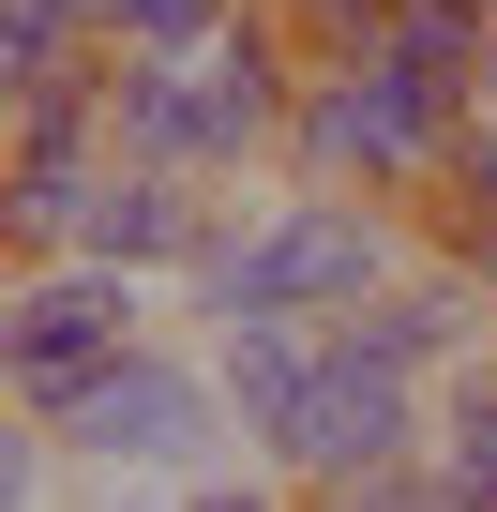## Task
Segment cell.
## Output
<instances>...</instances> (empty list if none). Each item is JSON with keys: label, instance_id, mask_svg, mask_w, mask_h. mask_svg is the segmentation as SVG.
I'll use <instances>...</instances> for the list:
<instances>
[{"label": "cell", "instance_id": "obj_8", "mask_svg": "<svg viewBox=\"0 0 497 512\" xmlns=\"http://www.w3.org/2000/svg\"><path fill=\"white\" fill-rule=\"evenodd\" d=\"M241 16V0H106V46H151V61H181V46H211Z\"/></svg>", "mask_w": 497, "mask_h": 512}, {"label": "cell", "instance_id": "obj_5", "mask_svg": "<svg viewBox=\"0 0 497 512\" xmlns=\"http://www.w3.org/2000/svg\"><path fill=\"white\" fill-rule=\"evenodd\" d=\"M317 347H332V317H241V332H211V362H226V407H241V452H302V407H317Z\"/></svg>", "mask_w": 497, "mask_h": 512}, {"label": "cell", "instance_id": "obj_7", "mask_svg": "<svg viewBox=\"0 0 497 512\" xmlns=\"http://www.w3.org/2000/svg\"><path fill=\"white\" fill-rule=\"evenodd\" d=\"M181 512H317V482H287L272 452H226V467L181 482Z\"/></svg>", "mask_w": 497, "mask_h": 512}, {"label": "cell", "instance_id": "obj_10", "mask_svg": "<svg viewBox=\"0 0 497 512\" xmlns=\"http://www.w3.org/2000/svg\"><path fill=\"white\" fill-rule=\"evenodd\" d=\"M392 16H407V0H287V31H302L317 61H332V46H377Z\"/></svg>", "mask_w": 497, "mask_h": 512}, {"label": "cell", "instance_id": "obj_2", "mask_svg": "<svg viewBox=\"0 0 497 512\" xmlns=\"http://www.w3.org/2000/svg\"><path fill=\"white\" fill-rule=\"evenodd\" d=\"M61 422V452H76V482H196V467H226L241 452V407H226V362H211V332L181 347V332H151L136 362H106L76 407H46Z\"/></svg>", "mask_w": 497, "mask_h": 512}, {"label": "cell", "instance_id": "obj_6", "mask_svg": "<svg viewBox=\"0 0 497 512\" xmlns=\"http://www.w3.org/2000/svg\"><path fill=\"white\" fill-rule=\"evenodd\" d=\"M422 467H437L467 512H497V347L437 377V437H422Z\"/></svg>", "mask_w": 497, "mask_h": 512}, {"label": "cell", "instance_id": "obj_14", "mask_svg": "<svg viewBox=\"0 0 497 512\" xmlns=\"http://www.w3.org/2000/svg\"><path fill=\"white\" fill-rule=\"evenodd\" d=\"M482 106H497V31H482Z\"/></svg>", "mask_w": 497, "mask_h": 512}, {"label": "cell", "instance_id": "obj_1", "mask_svg": "<svg viewBox=\"0 0 497 512\" xmlns=\"http://www.w3.org/2000/svg\"><path fill=\"white\" fill-rule=\"evenodd\" d=\"M407 256H422V211H407V196L287 181V196H257V211H226V241L196 256L181 317H196V332H241V317H362Z\"/></svg>", "mask_w": 497, "mask_h": 512}, {"label": "cell", "instance_id": "obj_13", "mask_svg": "<svg viewBox=\"0 0 497 512\" xmlns=\"http://www.w3.org/2000/svg\"><path fill=\"white\" fill-rule=\"evenodd\" d=\"M452 16H467V31H497V0H452Z\"/></svg>", "mask_w": 497, "mask_h": 512}, {"label": "cell", "instance_id": "obj_9", "mask_svg": "<svg viewBox=\"0 0 497 512\" xmlns=\"http://www.w3.org/2000/svg\"><path fill=\"white\" fill-rule=\"evenodd\" d=\"M467 196H497V106H467V121H452V166H437V196H422V211H467Z\"/></svg>", "mask_w": 497, "mask_h": 512}, {"label": "cell", "instance_id": "obj_3", "mask_svg": "<svg viewBox=\"0 0 497 512\" xmlns=\"http://www.w3.org/2000/svg\"><path fill=\"white\" fill-rule=\"evenodd\" d=\"M181 287L121 272V256H16V287H0V392L16 407H76L106 362H136L166 332Z\"/></svg>", "mask_w": 497, "mask_h": 512}, {"label": "cell", "instance_id": "obj_12", "mask_svg": "<svg viewBox=\"0 0 497 512\" xmlns=\"http://www.w3.org/2000/svg\"><path fill=\"white\" fill-rule=\"evenodd\" d=\"M91 512H181V482H91Z\"/></svg>", "mask_w": 497, "mask_h": 512}, {"label": "cell", "instance_id": "obj_11", "mask_svg": "<svg viewBox=\"0 0 497 512\" xmlns=\"http://www.w3.org/2000/svg\"><path fill=\"white\" fill-rule=\"evenodd\" d=\"M422 241H437V256H467V272L497 287V196H467V211H422Z\"/></svg>", "mask_w": 497, "mask_h": 512}, {"label": "cell", "instance_id": "obj_4", "mask_svg": "<svg viewBox=\"0 0 497 512\" xmlns=\"http://www.w3.org/2000/svg\"><path fill=\"white\" fill-rule=\"evenodd\" d=\"M422 437H437V377L377 362V347L332 317V347H317V407H302V452H287V482H317V497H362V482L422 467Z\"/></svg>", "mask_w": 497, "mask_h": 512}]
</instances>
